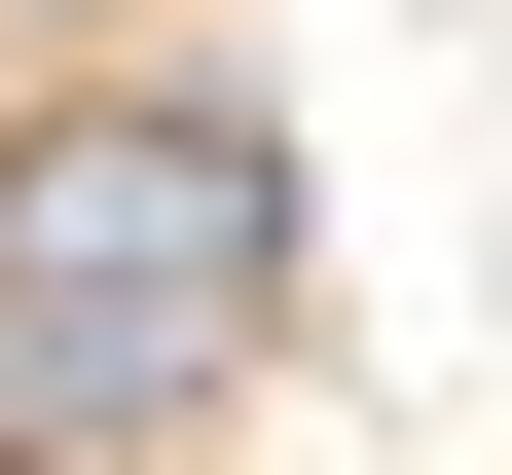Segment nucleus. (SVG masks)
<instances>
[{
	"label": "nucleus",
	"instance_id": "nucleus-2",
	"mask_svg": "<svg viewBox=\"0 0 512 475\" xmlns=\"http://www.w3.org/2000/svg\"><path fill=\"white\" fill-rule=\"evenodd\" d=\"M0 475H74V439H0Z\"/></svg>",
	"mask_w": 512,
	"mask_h": 475
},
{
	"label": "nucleus",
	"instance_id": "nucleus-1",
	"mask_svg": "<svg viewBox=\"0 0 512 475\" xmlns=\"http://www.w3.org/2000/svg\"><path fill=\"white\" fill-rule=\"evenodd\" d=\"M293 366V147H256V74H74L0 110V439H220V402Z\"/></svg>",
	"mask_w": 512,
	"mask_h": 475
}]
</instances>
